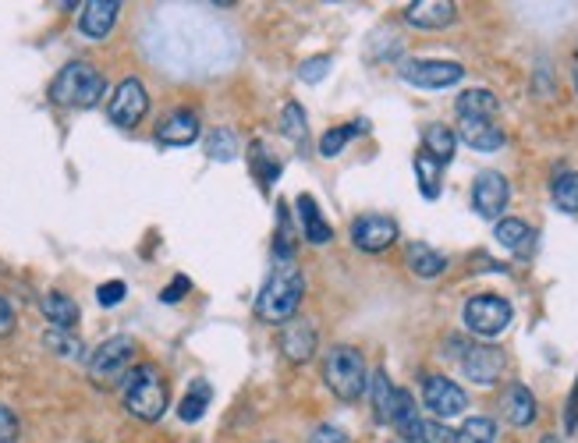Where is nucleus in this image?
Returning <instances> with one entry per match:
<instances>
[{
  "instance_id": "nucleus-1",
  "label": "nucleus",
  "mask_w": 578,
  "mask_h": 443,
  "mask_svg": "<svg viewBox=\"0 0 578 443\" xmlns=\"http://www.w3.org/2000/svg\"><path fill=\"white\" fill-rule=\"evenodd\" d=\"M302 295H305V277L295 270V263L277 266L256 298V316L263 319V323H270V327H284V323H291V319L298 316Z\"/></svg>"
},
{
  "instance_id": "nucleus-2",
  "label": "nucleus",
  "mask_w": 578,
  "mask_h": 443,
  "mask_svg": "<svg viewBox=\"0 0 578 443\" xmlns=\"http://www.w3.org/2000/svg\"><path fill=\"white\" fill-rule=\"evenodd\" d=\"M107 93V78L93 68L89 61H71L64 64L61 71L54 75L50 82V100L57 107H68V110H89L103 100Z\"/></svg>"
},
{
  "instance_id": "nucleus-3",
  "label": "nucleus",
  "mask_w": 578,
  "mask_h": 443,
  "mask_svg": "<svg viewBox=\"0 0 578 443\" xmlns=\"http://www.w3.org/2000/svg\"><path fill=\"white\" fill-rule=\"evenodd\" d=\"M121 401H125V412L139 422H157L167 412V380L153 362H142L132 373L125 376V387H121Z\"/></svg>"
},
{
  "instance_id": "nucleus-4",
  "label": "nucleus",
  "mask_w": 578,
  "mask_h": 443,
  "mask_svg": "<svg viewBox=\"0 0 578 443\" xmlns=\"http://www.w3.org/2000/svg\"><path fill=\"white\" fill-rule=\"evenodd\" d=\"M323 383L330 387V394L341 397V401H359L366 394V383H369V373H366V358H362L359 348H348V344H337L330 348L327 362H323Z\"/></svg>"
},
{
  "instance_id": "nucleus-5",
  "label": "nucleus",
  "mask_w": 578,
  "mask_h": 443,
  "mask_svg": "<svg viewBox=\"0 0 578 443\" xmlns=\"http://www.w3.org/2000/svg\"><path fill=\"white\" fill-rule=\"evenodd\" d=\"M132 358H135V341L128 334H114L100 344V348L89 355V376L93 383H118L132 373Z\"/></svg>"
},
{
  "instance_id": "nucleus-6",
  "label": "nucleus",
  "mask_w": 578,
  "mask_h": 443,
  "mask_svg": "<svg viewBox=\"0 0 578 443\" xmlns=\"http://www.w3.org/2000/svg\"><path fill=\"white\" fill-rule=\"evenodd\" d=\"M511 302L500 295H476L465 302V309H461V319H465V327L472 330V334L479 337H497L504 334V330L511 327Z\"/></svg>"
},
{
  "instance_id": "nucleus-7",
  "label": "nucleus",
  "mask_w": 578,
  "mask_h": 443,
  "mask_svg": "<svg viewBox=\"0 0 578 443\" xmlns=\"http://www.w3.org/2000/svg\"><path fill=\"white\" fill-rule=\"evenodd\" d=\"M146 114H149L146 86H142L135 75L132 78H121L118 89H114V93H110V100H107V117L118 128H135Z\"/></svg>"
},
{
  "instance_id": "nucleus-8",
  "label": "nucleus",
  "mask_w": 578,
  "mask_h": 443,
  "mask_svg": "<svg viewBox=\"0 0 578 443\" xmlns=\"http://www.w3.org/2000/svg\"><path fill=\"white\" fill-rule=\"evenodd\" d=\"M422 405L430 408L440 422H447L469 408V394H465L451 376L430 373L426 380H422Z\"/></svg>"
},
{
  "instance_id": "nucleus-9",
  "label": "nucleus",
  "mask_w": 578,
  "mask_h": 443,
  "mask_svg": "<svg viewBox=\"0 0 578 443\" xmlns=\"http://www.w3.org/2000/svg\"><path fill=\"white\" fill-rule=\"evenodd\" d=\"M401 78L415 89H447L465 78V68L458 61H405Z\"/></svg>"
},
{
  "instance_id": "nucleus-10",
  "label": "nucleus",
  "mask_w": 578,
  "mask_h": 443,
  "mask_svg": "<svg viewBox=\"0 0 578 443\" xmlns=\"http://www.w3.org/2000/svg\"><path fill=\"white\" fill-rule=\"evenodd\" d=\"M511 199V185L500 171H483L472 185V210L483 220H500L504 206Z\"/></svg>"
},
{
  "instance_id": "nucleus-11",
  "label": "nucleus",
  "mask_w": 578,
  "mask_h": 443,
  "mask_svg": "<svg viewBox=\"0 0 578 443\" xmlns=\"http://www.w3.org/2000/svg\"><path fill=\"white\" fill-rule=\"evenodd\" d=\"M398 241V224L383 213H366L352 224V245L359 252H383Z\"/></svg>"
},
{
  "instance_id": "nucleus-12",
  "label": "nucleus",
  "mask_w": 578,
  "mask_h": 443,
  "mask_svg": "<svg viewBox=\"0 0 578 443\" xmlns=\"http://www.w3.org/2000/svg\"><path fill=\"white\" fill-rule=\"evenodd\" d=\"M504 351L497 348H483V344H472V348L461 351V369H465V376H469L472 383H479V387H490V383L500 380V373H504Z\"/></svg>"
},
{
  "instance_id": "nucleus-13",
  "label": "nucleus",
  "mask_w": 578,
  "mask_h": 443,
  "mask_svg": "<svg viewBox=\"0 0 578 443\" xmlns=\"http://www.w3.org/2000/svg\"><path fill=\"white\" fill-rule=\"evenodd\" d=\"M118 15H121V4L118 0H89L82 4V18H79V32L93 43L110 36V29L118 25Z\"/></svg>"
},
{
  "instance_id": "nucleus-14",
  "label": "nucleus",
  "mask_w": 578,
  "mask_h": 443,
  "mask_svg": "<svg viewBox=\"0 0 578 443\" xmlns=\"http://www.w3.org/2000/svg\"><path fill=\"white\" fill-rule=\"evenodd\" d=\"M281 351L288 362H295V366H302V362H309V358L316 355V327L309 323V319H291V323H284V334H281Z\"/></svg>"
},
{
  "instance_id": "nucleus-15",
  "label": "nucleus",
  "mask_w": 578,
  "mask_h": 443,
  "mask_svg": "<svg viewBox=\"0 0 578 443\" xmlns=\"http://www.w3.org/2000/svg\"><path fill=\"white\" fill-rule=\"evenodd\" d=\"M454 135L469 149H476V153H497V149H504V142H508L504 132H500L493 121H483V117H461Z\"/></svg>"
},
{
  "instance_id": "nucleus-16",
  "label": "nucleus",
  "mask_w": 578,
  "mask_h": 443,
  "mask_svg": "<svg viewBox=\"0 0 578 443\" xmlns=\"http://www.w3.org/2000/svg\"><path fill=\"white\" fill-rule=\"evenodd\" d=\"M391 426L405 443H422V429H426V422H422L419 405H415V397L408 394V390H398V394H394Z\"/></svg>"
},
{
  "instance_id": "nucleus-17",
  "label": "nucleus",
  "mask_w": 578,
  "mask_h": 443,
  "mask_svg": "<svg viewBox=\"0 0 578 443\" xmlns=\"http://www.w3.org/2000/svg\"><path fill=\"white\" fill-rule=\"evenodd\" d=\"M458 15V4L454 0H415L405 8V18L415 29H444Z\"/></svg>"
},
{
  "instance_id": "nucleus-18",
  "label": "nucleus",
  "mask_w": 578,
  "mask_h": 443,
  "mask_svg": "<svg viewBox=\"0 0 578 443\" xmlns=\"http://www.w3.org/2000/svg\"><path fill=\"white\" fill-rule=\"evenodd\" d=\"M196 139H199V117L192 114V110H174L164 125L157 128L160 146L178 149V146H192Z\"/></svg>"
},
{
  "instance_id": "nucleus-19",
  "label": "nucleus",
  "mask_w": 578,
  "mask_h": 443,
  "mask_svg": "<svg viewBox=\"0 0 578 443\" xmlns=\"http://www.w3.org/2000/svg\"><path fill=\"white\" fill-rule=\"evenodd\" d=\"M40 312H43V319H50V327L54 330L79 327V305H75V298L64 295V291H47V295L40 298Z\"/></svg>"
},
{
  "instance_id": "nucleus-20",
  "label": "nucleus",
  "mask_w": 578,
  "mask_h": 443,
  "mask_svg": "<svg viewBox=\"0 0 578 443\" xmlns=\"http://www.w3.org/2000/svg\"><path fill=\"white\" fill-rule=\"evenodd\" d=\"M295 206H298V224H302V238L309 241V245H327V241L334 238V231H330V224L323 220L313 195H298Z\"/></svg>"
},
{
  "instance_id": "nucleus-21",
  "label": "nucleus",
  "mask_w": 578,
  "mask_h": 443,
  "mask_svg": "<svg viewBox=\"0 0 578 443\" xmlns=\"http://www.w3.org/2000/svg\"><path fill=\"white\" fill-rule=\"evenodd\" d=\"M405 263H408V270H412L415 277H426V280L440 277V273L447 270L444 252H437L433 245H422V241H412V245H408Z\"/></svg>"
},
{
  "instance_id": "nucleus-22",
  "label": "nucleus",
  "mask_w": 578,
  "mask_h": 443,
  "mask_svg": "<svg viewBox=\"0 0 578 443\" xmlns=\"http://www.w3.org/2000/svg\"><path fill=\"white\" fill-rule=\"evenodd\" d=\"M504 415L511 426H532L536 422V397L525 383H511L508 397H504Z\"/></svg>"
},
{
  "instance_id": "nucleus-23",
  "label": "nucleus",
  "mask_w": 578,
  "mask_h": 443,
  "mask_svg": "<svg viewBox=\"0 0 578 443\" xmlns=\"http://www.w3.org/2000/svg\"><path fill=\"white\" fill-rule=\"evenodd\" d=\"M454 149H458V135H454V128H444V125L426 128V135H422V153H430L437 164H451Z\"/></svg>"
},
{
  "instance_id": "nucleus-24",
  "label": "nucleus",
  "mask_w": 578,
  "mask_h": 443,
  "mask_svg": "<svg viewBox=\"0 0 578 443\" xmlns=\"http://www.w3.org/2000/svg\"><path fill=\"white\" fill-rule=\"evenodd\" d=\"M493 238H497V245H504V249L525 252L532 245V227L518 217H500L497 227H493Z\"/></svg>"
},
{
  "instance_id": "nucleus-25",
  "label": "nucleus",
  "mask_w": 578,
  "mask_h": 443,
  "mask_svg": "<svg viewBox=\"0 0 578 443\" xmlns=\"http://www.w3.org/2000/svg\"><path fill=\"white\" fill-rule=\"evenodd\" d=\"M454 107H458V117H483V121H490V117L500 110V103L490 89H469V93L458 96Z\"/></svg>"
},
{
  "instance_id": "nucleus-26",
  "label": "nucleus",
  "mask_w": 578,
  "mask_h": 443,
  "mask_svg": "<svg viewBox=\"0 0 578 443\" xmlns=\"http://www.w3.org/2000/svg\"><path fill=\"white\" fill-rule=\"evenodd\" d=\"M369 132V121H352V125H337L330 128L327 135L320 139V156H327V160H334V156L344 153V146L355 139V135H366Z\"/></svg>"
},
{
  "instance_id": "nucleus-27",
  "label": "nucleus",
  "mask_w": 578,
  "mask_h": 443,
  "mask_svg": "<svg viewBox=\"0 0 578 443\" xmlns=\"http://www.w3.org/2000/svg\"><path fill=\"white\" fill-rule=\"evenodd\" d=\"M210 397H213L210 383H206V380L192 383V390H188V394L181 397V405H178L181 422H199V419H203L206 408H210Z\"/></svg>"
},
{
  "instance_id": "nucleus-28",
  "label": "nucleus",
  "mask_w": 578,
  "mask_h": 443,
  "mask_svg": "<svg viewBox=\"0 0 578 443\" xmlns=\"http://www.w3.org/2000/svg\"><path fill=\"white\" fill-rule=\"evenodd\" d=\"M369 383H373V412L380 422H391V412H394V394H398V387L391 383V376L383 373V369H376L373 376H369Z\"/></svg>"
},
{
  "instance_id": "nucleus-29",
  "label": "nucleus",
  "mask_w": 578,
  "mask_h": 443,
  "mask_svg": "<svg viewBox=\"0 0 578 443\" xmlns=\"http://www.w3.org/2000/svg\"><path fill=\"white\" fill-rule=\"evenodd\" d=\"M554 206L561 213H578V171H561L550 185Z\"/></svg>"
},
{
  "instance_id": "nucleus-30",
  "label": "nucleus",
  "mask_w": 578,
  "mask_h": 443,
  "mask_svg": "<svg viewBox=\"0 0 578 443\" xmlns=\"http://www.w3.org/2000/svg\"><path fill=\"white\" fill-rule=\"evenodd\" d=\"M454 443H497V422L490 415H472L454 433Z\"/></svg>"
},
{
  "instance_id": "nucleus-31",
  "label": "nucleus",
  "mask_w": 578,
  "mask_h": 443,
  "mask_svg": "<svg viewBox=\"0 0 578 443\" xmlns=\"http://www.w3.org/2000/svg\"><path fill=\"white\" fill-rule=\"evenodd\" d=\"M440 174H444V164H437L430 153L415 156V178H419V188L426 199H437L440 195Z\"/></svg>"
},
{
  "instance_id": "nucleus-32",
  "label": "nucleus",
  "mask_w": 578,
  "mask_h": 443,
  "mask_svg": "<svg viewBox=\"0 0 578 443\" xmlns=\"http://www.w3.org/2000/svg\"><path fill=\"white\" fill-rule=\"evenodd\" d=\"M238 135L227 132V128H217V132L206 135V156L210 160H220V164H227V160H235L238 156Z\"/></svg>"
},
{
  "instance_id": "nucleus-33",
  "label": "nucleus",
  "mask_w": 578,
  "mask_h": 443,
  "mask_svg": "<svg viewBox=\"0 0 578 443\" xmlns=\"http://www.w3.org/2000/svg\"><path fill=\"white\" fill-rule=\"evenodd\" d=\"M281 132L288 135L291 142H305V110H302V103H284Z\"/></svg>"
},
{
  "instance_id": "nucleus-34",
  "label": "nucleus",
  "mask_w": 578,
  "mask_h": 443,
  "mask_svg": "<svg viewBox=\"0 0 578 443\" xmlns=\"http://www.w3.org/2000/svg\"><path fill=\"white\" fill-rule=\"evenodd\" d=\"M43 344L61 358H79L82 355V341L79 337H71V330H50V334L43 337Z\"/></svg>"
},
{
  "instance_id": "nucleus-35",
  "label": "nucleus",
  "mask_w": 578,
  "mask_h": 443,
  "mask_svg": "<svg viewBox=\"0 0 578 443\" xmlns=\"http://www.w3.org/2000/svg\"><path fill=\"white\" fill-rule=\"evenodd\" d=\"M330 57L327 54H316V57H309V61H302V68H298V78H302V82H323V78L330 75Z\"/></svg>"
},
{
  "instance_id": "nucleus-36",
  "label": "nucleus",
  "mask_w": 578,
  "mask_h": 443,
  "mask_svg": "<svg viewBox=\"0 0 578 443\" xmlns=\"http://www.w3.org/2000/svg\"><path fill=\"white\" fill-rule=\"evenodd\" d=\"M125 295H128L125 280H107V284H100V288H96V302H100L103 309H110V305H121V302H125Z\"/></svg>"
},
{
  "instance_id": "nucleus-37",
  "label": "nucleus",
  "mask_w": 578,
  "mask_h": 443,
  "mask_svg": "<svg viewBox=\"0 0 578 443\" xmlns=\"http://www.w3.org/2000/svg\"><path fill=\"white\" fill-rule=\"evenodd\" d=\"M252 160H256V174H259V181H263L266 188L274 185L277 174H281V164H277V160H270V156H266L259 146H256V153H252Z\"/></svg>"
},
{
  "instance_id": "nucleus-38",
  "label": "nucleus",
  "mask_w": 578,
  "mask_h": 443,
  "mask_svg": "<svg viewBox=\"0 0 578 443\" xmlns=\"http://www.w3.org/2000/svg\"><path fill=\"white\" fill-rule=\"evenodd\" d=\"M188 291H192V280H188L185 273H178V277H174L171 284H167V291H164V295H160V302L174 305V302H181V298H185Z\"/></svg>"
},
{
  "instance_id": "nucleus-39",
  "label": "nucleus",
  "mask_w": 578,
  "mask_h": 443,
  "mask_svg": "<svg viewBox=\"0 0 578 443\" xmlns=\"http://www.w3.org/2000/svg\"><path fill=\"white\" fill-rule=\"evenodd\" d=\"M18 436V415L8 405H0V443H11Z\"/></svg>"
},
{
  "instance_id": "nucleus-40",
  "label": "nucleus",
  "mask_w": 578,
  "mask_h": 443,
  "mask_svg": "<svg viewBox=\"0 0 578 443\" xmlns=\"http://www.w3.org/2000/svg\"><path fill=\"white\" fill-rule=\"evenodd\" d=\"M15 334V309H11V302L4 295H0V337Z\"/></svg>"
},
{
  "instance_id": "nucleus-41",
  "label": "nucleus",
  "mask_w": 578,
  "mask_h": 443,
  "mask_svg": "<svg viewBox=\"0 0 578 443\" xmlns=\"http://www.w3.org/2000/svg\"><path fill=\"white\" fill-rule=\"evenodd\" d=\"M348 436H344V429L337 426H320L313 436H309V443H344Z\"/></svg>"
},
{
  "instance_id": "nucleus-42",
  "label": "nucleus",
  "mask_w": 578,
  "mask_h": 443,
  "mask_svg": "<svg viewBox=\"0 0 578 443\" xmlns=\"http://www.w3.org/2000/svg\"><path fill=\"white\" fill-rule=\"evenodd\" d=\"M564 422H568V429L578 426V383H575V390H571V401H568V412H564Z\"/></svg>"
},
{
  "instance_id": "nucleus-43",
  "label": "nucleus",
  "mask_w": 578,
  "mask_h": 443,
  "mask_svg": "<svg viewBox=\"0 0 578 443\" xmlns=\"http://www.w3.org/2000/svg\"><path fill=\"white\" fill-rule=\"evenodd\" d=\"M571 75H575V93H578V54H575V68H571Z\"/></svg>"
}]
</instances>
